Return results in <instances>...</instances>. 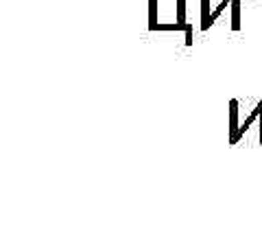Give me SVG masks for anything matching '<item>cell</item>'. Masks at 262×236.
Wrapping results in <instances>:
<instances>
[{"mask_svg":"<svg viewBox=\"0 0 262 236\" xmlns=\"http://www.w3.org/2000/svg\"><path fill=\"white\" fill-rule=\"evenodd\" d=\"M260 118H262V101H258V103H256V108L251 110L249 116L245 118L238 127H236V132H234L232 136H229V140H232V144L238 142V140H241V136H245V132H247V129H249L253 123H256V120H260Z\"/></svg>","mask_w":262,"mask_h":236,"instance_id":"obj_1","label":"cell"},{"mask_svg":"<svg viewBox=\"0 0 262 236\" xmlns=\"http://www.w3.org/2000/svg\"><path fill=\"white\" fill-rule=\"evenodd\" d=\"M232 31H241V0L232 3Z\"/></svg>","mask_w":262,"mask_h":236,"instance_id":"obj_2","label":"cell"},{"mask_svg":"<svg viewBox=\"0 0 262 236\" xmlns=\"http://www.w3.org/2000/svg\"><path fill=\"white\" fill-rule=\"evenodd\" d=\"M158 0H149V29H158Z\"/></svg>","mask_w":262,"mask_h":236,"instance_id":"obj_3","label":"cell"},{"mask_svg":"<svg viewBox=\"0 0 262 236\" xmlns=\"http://www.w3.org/2000/svg\"><path fill=\"white\" fill-rule=\"evenodd\" d=\"M210 20V0H201V31H208Z\"/></svg>","mask_w":262,"mask_h":236,"instance_id":"obj_4","label":"cell"},{"mask_svg":"<svg viewBox=\"0 0 262 236\" xmlns=\"http://www.w3.org/2000/svg\"><path fill=\"white\" fill-rule=\"evenodd\" d=\"M177 22L188 24L186 22V0H177Z\"/></svg>","mask_w":262,"mask_h":236,"instance_id":"obj_5","label":"cell"}]
</instances>
